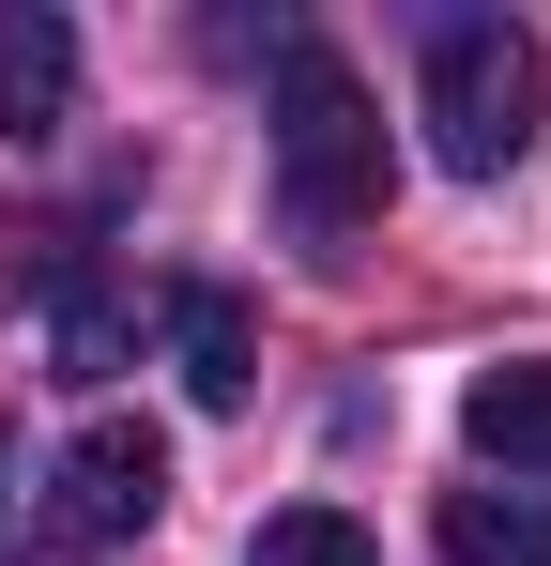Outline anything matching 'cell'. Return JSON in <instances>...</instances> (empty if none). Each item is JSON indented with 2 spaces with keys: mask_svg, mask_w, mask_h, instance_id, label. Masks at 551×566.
<instances>
[{
  "mask_svg": "<svg viewBox=\"0 0 551 566\" xmlns=\"http://www.w3.org/2000/svg\"><path fill=\"white\" fill-rule=\"evenodd\" d=\"M276 214H291L306 261H337L367 214H383V107L353 93V62L322 31L276 46Z\"/></svg>",
  "mask_w": 551,
  "mask_h": 566,
  "instance_id": "cell-1",
  "label": "cell"
},
{
  "mask_svg": "<svg viewBox=\"0 0 551 566\" xmlns=\"http://www.w3.org/2000/svg\"><path fill=\"white\" fill-rule=\"evenodd\" d=\"M537 107H551V77H537V46H521L506 15H445V31H429L414 123H429V154H445L459 185H506V169L537 154Z\"/></svg>",
  "mask_w": 551,
  "mask_h": 566,
  "instance_id": "cell-2",
  "label": "cell"
},
{
  "mask_svg": "<svg viewBox=\"0 0 551 566\" xmlns=\"http://www.w3.org/2000/svg\"><path fill=\"white\" fill-rule=\"evenodd\" d=\"M154 505H169V444L138 413H92L62 444V474H46V552H123Z\"/></svg>",
  "mask_w": 551,
  "mask_h": 566,
  "instance_id": "cell-3",
  "label": "cell"
},
{
  "mask_svg": "<svg viewBox=\"0 0 551 566\" xmlns=\"http://www.w3.org/2000/svg\"><path fill=\"white\" fill-rule=\"evenodd\" d=\"M62 123H77V31H62L46 0H15V15H0V138L46 154Z\"/></svg>",
  "mask_w": 551,
  "mask_h": 566,
  "instance_id": "cell-4",
  "label": "cell"
},
{
  "mask_svg": "<svg viewBox=\"0 0 551 566\" xmlns=\"http://www.w3.org/2000/svg\"><path fill=\"white\" fill-rule=\"evenodd\" d=\"M459 444L490 474H551V368H475L459 382Z\"/></svg>",
  "mask_w": 551,
  "mask_h": 566,
  "instance_id": "cell-5",
  "label": "cell"
},
{
  "mask_svg": "<svg viewBox=\"0 0 551 566\" xmlns=\"http://www.w3.org/2000/svg\"><path fill=\"white\" fill-rule=\"evenodd\" d=\"M169 337H184V398H199V413H246V382H261L246 306H230V291H169Z\"/></svg>",
  "mask_w": 551,
  "mask_h": 566,
  "instance_id": "cell-6",
  "label": "cell"
},
{
  "mask_svg": "<svg viewBox=\"0 0 551 566\" xmlns=\"http://www.w3.org/2000/svg\"><path fill=\"white\" fill-rule=\"evenodd\" d=\"M445 566H551V505L537 490H459L445 505Z\"/></svg>",
  "mask_w": 551,
  "mask_h": 566,
  "instance_id": "cell-7",
  "label": "cell"
},
{
  "mask_svg": "<svg viewBox=\"0 0 551 566\" xmlns=\"http://www.w3.org/2000/svg\"><path fill=\"white\" fill-rule=\"evenodd\" d=\"M246 566H383V552H367L337 505H276L261 536H246Z\"/></svg>",
  "mask_w": 551,
  "mask_h": 566,
  "instance_id": "cell-8",
  "label": "cell"
},
{
  "mask_svg": "<svg viewBox=\"0 0 551 566\" xmlns=\"http://www.w3.org/2000/svg\"><path fill=\"white\" fill-rule=\"evenodd\" d=\"M107 353H123V306H107V291H62V368H107Z\"/></svg>",
  "mask_w": 551,
  "mask_h": 566,
  "instance_id": "cell-9",
  "label": "cell"
}]
</instances>
